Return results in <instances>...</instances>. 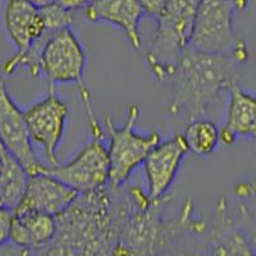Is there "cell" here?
Segmentation results:
<instances>
[{"instance_id":"4fadbf2b","label":"cell","mask_w":256,"mask_h":256,"mask_svg":"<svg viewBox=\"0 0 256 256\" xmlns=\"http://www.w3.org/2000/svg\"><path fill=\"white\" fill-rule=\"evenodd\" d=\"M3 20L6 35L16 48L14 54H24L50 34L41 6L27 0H6Z\"/></svg>"},{"instance_id":"cb8c5ba5","label":"cell","mask_w":256,"mask_h":256,"mask_svg":"<svg viewBox=\"0 0 256 256\" xmlns=\"http://www.w3.org/2000/svg\"><path fill=\"white\" fill-rule=\"evenodd\" d=\"M54 3L60 6L66 10L70 12H74V10H80V9H86L94 0H52Z\"/></svg>"},{"instance_id":"44dd1931","label":"cell","mask_w":256,"mask_h":256,"mask_svg":"<svg viewBox=\"0 0 256 256\" xmlns=\"http://www.w3.org/2000/svg\"><path fill=\"white\" fill-rule=\"evenodd\" d=\"M42 14L45 18V24H46V30L50 34L63 30L66 27H70L73 24V16L72 12L66 10L60 6L56 4L54 2L46 4V6H41Z\"/></svg>"},{"instance_id":"6da1fadb","label":"cell","mask_w":256,"mask_h":256,"mask_svg":"<svg viewBox=\"0 0 256 256\" xmlns=\"http://www.w3.org/2000/svg\"><path fill=\"white\" fill-rule=\"evenodd\" d=\"M148 201V192L128 182L81 194L56 216L54 240L45 248L30 250L31 256H114L127 216Z\"/></svg>"},{"instance_id":"7c38bea8","label":"cell","mask_w":256,"mask_h":256,"mask_svg":"<svg viewBox=\"0 0 256 256\" xmlns=\"http://www.w3.org/2000/svg\"><path fill=\"white\" fill-rule=\"evenodd\" d=\"M78 196L80 194L76 190L70 188L58 178L48 173H38L28 177L22 200L14 212L36 210L58 216L63 214Z\"/></svg>"},{"instance_id":"ffe728a7","label":"cell","mask_w":256,"mask_h":256,"mask_svg":"<svg viewBox=\"0 0 256 256\" xmlns=\"http://www.w3.org/2000/svg\"><path fill=\"white\" fill-rule=\"evenodd\" d=\"M236 218L256 251V180H242L234 187Z\"/></svg>"},{"instance_id":"9c48e42d","label":"cell","mask_w":256,"mask_h":256,"mask_svg":"<svg viewBox=\"0 0 256 256\" xmlns=\"http://www.w3.org/2000/svg\"><path fill=\"white\" fill-rule=\"evenodd\" d=\"M49 88L44 99L24 112V118L32 144L42 148L49 166H56L59 164L58 148L67 130L70 106L59 98L54 86Z\"/></svg>"},{"instance_id":"9a60e30c","label":"cell","mask_w":256,"mask_h":256,"mask_svg":"<svg viewBox=\"0 0 256 256\" xmlns=\"http://www.w3.org/2000/svg\"><path fill=\"white\" fill-rule=\"evenodd\" d=\"M84 10L88 22H104L122 30L131 46L134 50L141 49L140 24L145 13L138 0H94Z\"/></svg>"},{"instance_id":"603a6c76","label":"cell","mask_w":256,"mask_h":256,"mask_svg":"<svg viewBox=\"0 0 256 256\" xmlns=\"http://www.w3.org/2000/svg\"><path fill=\"white\" fill-rule=\"evenodd\" d=\"M138 3H140L145 16L156 20L166 12L170 0H138Z\"/></svg>"},{"instance_id":"7a4b0ae2","label":"cell","mask_w":256,"mask_h":256,"mask_svg":"<svg viewBox=\"0 0 256 256\" xmlns=\"http://www.w3.org/2000/svg\"><path fill=\"white\" fill-rule=\"evenodd\" d=\"M238 62L232 56L208 54L187 48L170 82L173 96L168 113L187 120L202 118L224 92L238 84Z\"/></svg>"},{"instance_id":"484cf974","label":"cell","mask_w":256,"mask_h":256,"mask_svg":"<svg viewBox=\"0 0 256 256\" xmlns=\"http://www.w3.org/2000/svg\"><path fill=\"white\" fill-rule=\"evenodd\" d=\"M27 2H30V3L35 4V6H46V4L52 3V0H27Z\"/></svg>"},{"instance_id":"e0dca14e","label":"cell","mask_w":256,"mask_h":256,"mask_svg":"<svg viewBox=\"0 0 256 256\" xmlns=\"http://www.w3.org/2000/svg\"><path fill=\"white\" fill-rule=\"evenodd\" d=\"M56 228V216L46 212L36 210L14 212L10 244L24 250H38L54 240Z\"/></svg>"},{"instance_id":"30bf717a","label":"cell","mask_w":256,"mask_h":256,"mask_svg":"<svg viewBox=\"0 0 256 256\" xmlns=\"http://www.w3.org/2000/svg\"><path fill=\"white\" fill-rule=\"evenodd\" d=\"M0 142L24 166L28 176L42 173L45 166L36 158L27 128L24 112L9 94L4 78L0 76Z\"/></svg>"},{"instance_id":"ac0fdd59","label":"cell","mask_w":256,"mask_h":256,"mask_svg":"<svg viewBox=\"0 0 256 256\" xmlns=\"http://www.w3.org/2000/svg\"><path fill=\"white\" fill-rule=\"evenodd\" d=\"M30 176L0 142V206L14 210L20 205Z\"/></svg>"},{"instance_id":"52a82bcc","label":"cell","mask_w":256,"mask_h":256,"mask_svg":"<svg viewBox=\"0 0 256 256\" xmlns=\"http://www.w3.org/2000/svg\"><path fill=\"white\" fill-rule=\"evenodd\" d=\"M86 66V52L70 27L48 36L41 50L40 70L41 76L49 82V86L76 84L80 92L88 90L84 80Z\"/></svg>"},{"instance_id":"d6986e66","label":"cell","mask_w":256,"mask_h":256,"mask_svg":"<svg viewBox=\"0 0 256 256\" xmlns=\"http://www.w3.org/2000/svg\"><path fill=\"white\" fill-rule=\"evenodd\" d=\"M190 152L196 156H210L220 144V130L212 120L196 118L187 123L184 134Z\"/></svg>"},{"instance_id":"8992f818","label":"cell","mask_w":256,"mask_h":256,"mask_svg":"<svg viewBox=\"0 0 256 256\" xmlns=\"http://www.w3.org/2000/svg\"><path fill=\"white\" fill-rule=\"evenodd\" d=\"M140 112L138 105H132L122 127H118L112 118L105 120V132L109 137L110 184L114 186L127 184L136 168L144 164L148 152L162 141L160 134L156 131L148 134H140L134 131Z\"/></svg>"},{"instance_id":"4316f807","label":"cell","mask_w":256,"mask_h":256,"mask_svg":"<svg viewBox=\"0 0 256 256\" xmlns=\"http://www.w3.org/2000/svg\"><path fill=\"white\" fill-rule=\"evenodd\" d=\"M255 141H256V140H255Z\"/></svg>"},{"instance_id":"8fae6325","label":"cell","mask_w":256,"mask_h":256,"mask_svg":"<svg viewBox=\"0 0 256 256\" xmlns=\"http://www.w3.org/2000/svg\"><path fill=\"white\" fill-rule=\"evenodd\" d=\"M188 152L186 140L180 134L160 141L148 152L144 162V172L148 180V196L150 200H160L168 195Z\"/></svg>"},{"instance_id":"2e32d148","label":"cell","mask_w":256,"mask_h":256,"mask_svg":"<svg viewBox=\"0 0 256 256\" xmlns=\"http://www.w3.org/2000/svg\"><path fill=\"white\" fill-rule=\"evenodd\" d=\"M226 118L220 130V142L233 145L240 138L256 140V96L236 84L230 88Z\"/></svg>"},{"instance_id":"7402d4cb","label":"cell","mask_w":256,"mask_h":256,"mask_svg":"<svg viewBox=\"0 0 256 256\" xmlns=\"http://www.w3.org/2000/svg\"><path fill=\"white\" fill-rule=\"evenodd\" d=\"M13 216H14V210L0 206V248L10 244Z\"/></svg>"},{"instance_id":"d4e9b609","label":"cell","mask_w":256,"mask_h":256,"mask_svg":"<svg viewBox=\"0 0 256 256\" xmlns=\"http://www.w3.org/2000/svg\"><path fill=\"white\" fill-rule=\"evenodd\" d=\"M0 256H31V252L30 250L20 248L14 244H9L0 248Z\"/></svg>"},{"instance_id":"3957f363","label":"cell","mask_w":256,"mask_h":256,"mask_svg":"<svg viewBox=\"0 0 256 256\" xmlns=\"http://www.w3.org/2000/svg\"><path fill=\"white\" fill-rule=\"evenodd\" d=\"M169 196L136 208L120 228L114 256H158L182 230L200 232L192 219V204L186 201L174 219H166L164 206Z\"/></svg>"},{"instance_id":"5bb4252c","label":"cell","mask_w":256,"mask_h":256,"mask_svg":"<svg viewBox=\"0 0 256 256\" xmlns=\"http://www.w3.org/2000/svg\"><path fill=\"white\" fill-rule=\"evenodd\" d=\"M191 256H256L255 248L237 223L234 214L230 212L226 198H219L216 202L208 250Z\"/></svg>"},{"instance_id":"5b68a950","label":"cell","mask_w":256,"mask_h":256,"mask_svg":"<svg viewBox=\"0 0 256 256\" xmlns=\"http://www.w3.org/2000/svg\"><path fill=\"white\" fill-rule=\"evenodd\" d=\"M84 108L92 134L91 140L68 163L56 166H45L42 170V173L58 178L70 188L76 190L80 195L99 191L110 184V159L108 148L104 144L105 130L91 100L84 102Z\"/></svg>"},{"instance_id":"277c9868","label":"cell","mask_w":256,"mask_h":256,"mask_svg":"<svg viewBox=\"0 0 256 256\" xmlns=\"http://www.w3.org/2000/svg\"><path fill=\"white\" fill-rule=\"evenodd\" d=\"M200 0H170L159 20L145 62L156 81H170L180 56L190 46Z\"/></svg>"},{"instance_id":"ba28073f","label":"cell","mask_w":256,"mask_h":256,"mask_svg":"<svg viewBox=\"0 0 256 256\" xmlns=\"http://www.w3.org/2000/svg\"><path fill=\"white\" fill-rule=\"evenodd\" d=\"M234 12L232 0H200L190 48L208 54L232 56L240 44L233 24Z\"/></svg>"}]
</instances>
